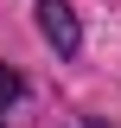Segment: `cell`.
Here are the masks:
<instances>
[{"instance_id":"1","label":"cell","mask_w":121,"mask_h":128,"mask_svg":"<svg viewBox=\"0 0 121 128\" xmlns=\"http://www.w3.org/2000/svg\"><path fill=\"white\" fill-rule=\"evenodd\" d=\"M38 32H45V38L64 51V58L83 45V32H76V13L64 6V0H38Z\"/></svg>"},{"instance_id":"2","label":"cell","mask_w":121,"mask_h":128,"mask_svg":"<svg viewBox=\"0 0 121 128\" xmlns=\"http://www.w3.org/2000/svg\"><path fill=\"white\" fill-rule=\"evenodd\" d=\"M13 96H19V77H13V70H6V64H0V109H6Z\"/></svg>"}]
</instances>
